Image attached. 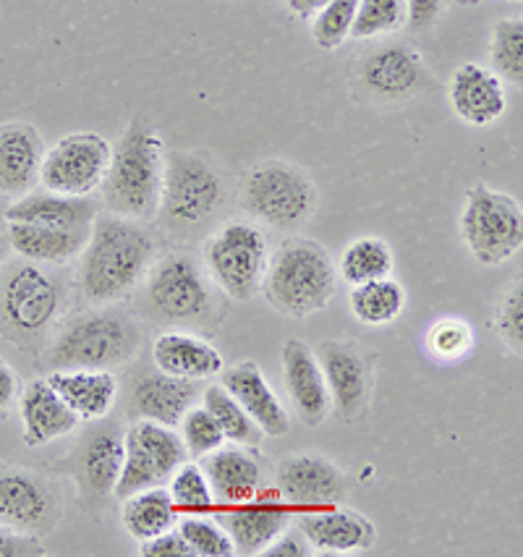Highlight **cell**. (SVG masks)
<instances>
[{"label":"cell","mask_w":523,"mask_h":557,"mask_svg":"<svg viewBox=\"0 0 523 557\" xmlns=\"http://www.w3.org/2000/svg\"><path fill=\"white\" fill-rule=\"evenodd\" d=\"M299 510L281 497V492L260 490L247 503L223 505L215 518L228 531L236 555H262L288 527Z\"/></svg>","instance_id":"cell-13"},{"label":"cell","mask_w":523,"mask_h":557,"mask_svg":"<svg viewBox=\"0 0 523 557\" xmlns=\"http://www.w3.org/2000/svg\"><path fill=\"white\" fill-rule=\"evenodd\" d=\"M45 380L82 422H100L119 400V380L111 369H53Z\"/></svg>","instance_id":"cell-25"},{"label":"cell","mask_w":523,"mask_h":557,"mask_svg":"<svg viewBox=\"0 0 523 557\" xmlns=\"http://www.w3.org/2000/svg\"><path fill=\"white\" fill-rule=\"evenodd\" d=\"M45 150L48 145L32 123H0V197L18 199L37 189Z\"/></svg>","instance_id":"cell-20"},{"label":"cell","mask_w":523,"mask_h":557,"mask_svg":"<svg viewBox=\"0 0 523 557\" xmlns=\"http://www.w3.org/2000/svg\"><path fill=\"white\" fill-rule=\"evenodd\" d=\"M445 9V0H406V11H409V22L406 27L411 32H424L435 27Z\"/></svg>","instance_id":"cell-45"},{"label":"cell","mask_w":523,"mask_h":557,"mask_svg":"<svg viewBox=\"0 0 523 557\" xmlns=\"http://www.w3.org/2000/svg\"><path fill=\"white\" fill-rule=\"evenodd\" d=\"M199 387L191 380H178L163 372H150L137 382L132 395V408L137 419L178 426L184 413L197 404Z\"/></svg>","instance_id":"cell-28"},{"label":"cell","mask_w":523,"mask_h":557,"mask_svg":"<svg viewBox=\"0 0 523 557\" xmlns=\"http://www.w3.org/2000/svg\"><path fill=\"white\" fill-rule=\"evenodd\" d=\"M61 309L63 288L45 264L22 259L0 275V322L9 338H42L55 327Z\"/></svg>","instance_id":"cell-9"},{"label":"cell","mask_w":523,"mask_h":557,"mask_svg":"<svg viewBox=\"0 0 523 557\" xmlns=\"http://www.w3.org/2000/svg\"><path fill=\"white\" fill-rule=\"evenodd\" d=\"M409 22L406 0H359L348 40H374V37L400 32Z\"/></svg>","instance_id":"cell-37"},{"label":"cell","mask_w":523,"mask_h":557,"mask_svg":"<svg viewBox=\"0 0 523 557\" xmlns=\"http://www.w3.org/2000/svg\"><path fill=\"white\" fill-rule=\"evenodd\" d=\"M393 268H396V257H393L390 244L377 236H364L346 246L340 255L338 275L348 286H359V283L387 277Z\"/></svg>","instance_id":"cell-33"},{"label":"cell","mask_w":523,"mask_h":557,"mask_svg":"<svg viewBox=\"0 0 523 557\" xmlns=\"http://www.w3.org/2000/svg\"><path fill=\"white\" fill-rule=\"evenodd\" d=\"M489 71L502 84H523V24L521 18H500L489 40Z\"/></svg>","instance_id":"cell-35"},{"label":"cell","mask_w":523,"mask_h":557,"mask_svg":"<svg viewBox=\"0 0 523 557\" xmlns=\"http://www.w3.org/2000/svg\"><path fill=\"white\" fill-rule=\"evenodd\" d=\"M141 557H194L189 544L178 534V529H167L163 534L152 536V540L139 542Z\"/></svg>","instance_id":"cell-43"},{"label":"cell","mask_w":523,"mask_h":557,"mask_svg":"<svg viewBox=\"0 0 523 557\" xmlns=\"http://www.w3.org/2000/svg\"><path fill=\"white\" fill-rule=\"evenodd\" d=\"M333 408L344 422H359L370 408L372 364L359 346L344 341L320 343L317 351Z\"/></svg>","instance_id":"cell-15"},{"label":"cell","mask_w":523,"mask_h":557,"mask_svg":"<svg viewBox=\"0 0 523 557\" xmlns=\"http://www.w3.org/2000/svg\"><path fill=\"white\" fill-rule=\"evenodd\" d=\"M225 202V184L207 160L191 152H167L158 215L165 228L191 231L210 223Z\"/></svg>","instance_id":"cell-8"},{"label":"cell","mask_w":523,"mask_h":557,"mask_svg":"<svg viewBox=\"0 0 523 557\" xmlns=\"http://www.w3.org/2000/svg\"><path fill=\"white\" fill-rule=\"evenodd\" d=\"M262 555L264 557H307L312 555V547H309V542L303 540L299 529L288 527L267 549H264Z\"/></svg>","instance_id":"cell-46"},{"label":"cell","mask_w":523,"mask_h":557,"mask_svg":"<svg viewBox=\"0 0 523 557\" xmlns=\"http://www.w3.org/2000/svg\"><path fill=\"white\" fill-rule=\"evenodd\" d=\"M82 479L95 497L113 495L124 469V432L119 426H102L84 443L79 456Z\"/></svg>","instance_id":"cell-30"},{"label":"cell","mask_w":523,"mask_h":557,"mask_svg":"<svg viewBox=\"0 0 523 557\" xmlns=\"http://www.w3.org/2000/svg\"><path fill=\"white\" fill-rule=\"evenodd\" d=\"M5 246H9V242H5V233H0V262H3V255H5Z\"/></svg>","instance_id":"cell-49"},{"label":"cell","mask_w":523,"mask_h":557,"mask_svg":"<svg viewBox=\"0 0 523 557\" xmlns=\"http://www.w3.org/2000/svg\"><path fill=\"white\" fill-rule=\"evenodd\" d=\"M348 307L361 325L383 327L396 322L406 309V290L393 275L351 286Z\"/></svg>","instance_id":"cell-32"},{"label":"cell","mask_w":523,"mask_h":557,"mask_svg":"<svg viewBox=\"0 0 523 557\" xmlns=\"http://www.w3.org/2000/svg\"><path fill=\"white\" fill-rule=\"evenodd\" d=\"M495 325L500 338L506 341V346L513 351L515 356H521L523 351V286L521 277H515L510 283L506 294H502L500 307H497V317Z\"/></svg>","instance_id":"cell-42"},{"label":"cell","mask_w":523,"mask_h":557,"mask_svg":"<svg viewBox=\"0 0 523 557\" xmlns=\"http://www.w3.org/2000/svg\"><path fill=\"white\" fill-rule=\"evenodd\" d=\"M152 361L158 372L178 380L202 382L223 372V356L210 341L186 330H167L152 346Z\"/></svg>","instance_id":"cell-27"},{"label":"cell","mask_w":523,"mask_h":557,"mask_svg":"<svg viewBox=\"0 0 523 557\" xmlns=\"http://www.w3.org/2000/svg\"><path fill=\"white\" fill-rule=\"evenodd\" d=\"M283 380H286L290 406L303 424L320 426L331 417V391L312 346L296 338L283 346Z\"/></svg>","instance_id":"cell-18"},{"label":"cell","mask_w":523,"mask_h":557,"mask_svg":"<svg viewBox=\"0 0 523 557\" xmlns=\"http://www.w3.org/2000/svg\"><path fill=\"white\" fill-rule=\"evenodd\" d=\"M147 301L165 322H189L210 309V290L191 257L165 255L154 259L145 277Z\"/></svg>","instance_id":"cell-12"},{"label":"cell","mask_w":523,"mask_h":557,"mask_svg":"<svg viewBox=\"0 0 523 557\" xmlns=\"http://www.w3.org/2000/svg\"><path fill=\"white\" fill-rule=\"evenodd\" d=\"M359 0H327L312 16V40L322 50H338L348 40Z\"/></svg>","instance_id":"cell-40"},{"label":"cell","mask_w":523,"mask_h":557,"mask_svg":"<svg viewBox=\"0 0 523 557\" xmlns=\"http://www.w3.org/2000/svg\"><path fill=\"white\" fill-rule=\"evenodd\" d=\"M178 521V510L167 495L165 484L160 487H147L124 497V510H121V523L137 542L152 540L173 529Z\"/></svg>","instance_id":"cell-31"},{"label":"cell","mask_w":523,"mask_h":557,"mask_svg":"<svg viewBox=\"0 0 523 557\" xmlns=\"http://www.w3.org/2000/svg\"><path fill=\"white\" fill-rule=\"evenodd\" d=\"M458 5H476V3H482V0H456Z\"/></svg>","instance_id":"cell-50"},{"label":"cell","mask_w":523,"mask_h":557,"mask_svg":"<svg viewBox=\"0 0 523 557\" xmlns=\"http://www.w3.org/2000/svg\"><path fill=\"white\" fill-rule=\"evenodd\" d=\"M202 471L215 492L217 508L247 503L262 490V469L247 445H221L202 458Z\"/></svg>","instance_id":"cell-26"},{"label":"cell","mask_w":523,"mask_h":557,"mask_svg":"<svg viewBox=\"0 0 523 557\" xmlns=\"http://www.w3.org/2000/svg\"><path fill=\"white\" fill-rule=\"evenodd\" d=\"M111 158L113 145L102 134H69L45 150L40 186L63 197H92L105 181Z\"/></svg>","instance_id":"cell-11"},{"label":"cell","mask_w":523,"mask_h":557,"mask_svg":"<svg viewBox=\"0 0 523 557\" xmlns=\"http://www.w3.org/2000/svg\"><path fill=\"white\" fill-rule=\"evenodd\" d=\"M95 218L97 210L89 197H63L48 189H32L24 197L11 199L9 210L3 212L5 223L42 225L58 231H89Z\"/></svg>","instance_id":"cell-24"},{"label":"cell","mask_w":523,"mask_h":557,"mask_svg":"<svg viewBox=\"0 0 523 557\" xmlns=\"http://www.w3.org/2000/svg\"><path fill=\"white\" fill-rule=\"evenodd\" d=\"M277 492L296 510H317L346 497V476L322 456H290L277 466Z\"/></svg>","instance_id":"cell-16"},{"label":"cell","mask_w":523,"mask_h":557,"mask_svg":"<svg viewBox=\"0 0 523 557\" xmlns=\"http://www.w3.org/2000/svg\"><path fill=\"white\" fill-rule=\"evenodd\" d=\"M267 259V236L249 220H231L221 225L202 246L207 277L234 301H251L262 294Z\"/></svg>","instance_id":"cell-6"},{"label":"cell","mask_w":523,"mask_h":557,"mask_svg":"<svg viewBox=\"0 0 523 557\" xmlns=\"http://www.w3.org/2000/svg\"><path fill=\"white\" fill-rule=\"evenodd\" d=\"M154 259L158 242L139 220L97 215L76 259V288L89 307H108L145 283Z\"/></svg>","instance_id":"cell-1"},{"label":"cell","mask_w":523,"mask_h":557,"mask_svg":"<svg viewBox=\"0 0 523 557\" xmlns=\"http://www.w3.org/2000/svg\"><path fill=\"white\" fill-rule=\"evenodd\" d=\"M427 348L437 361H461L474 348V330L458 317H443L427 330Z\"/></svg>","instance_id":"cell-41"},{"label":"cell","mask_w":523,"mask_h":557,"mask_svg":"<svg viewBox=\"0 0 523 557\" xmlns=\"http://www.w3.org/2000/svg\"><path fill=\"white\" fill-rule=\"evenodd\" d=\"M202 406L212 413L217 426H221L225 443L234 445H247V448H254L260 445L262 432L251 419L247 417L241 406L236 404V398L225 391L223 385H210L202 393Z\"/></svg>","instance_id":"cell-34"},{"label":"cell","mask_w":523,"mask_h":557,"mask_svg":"<svg viewBox=\"0 0 523 557\" xmlns=\"http://www.w3.org/2000/svg\"><path fill=\"white\" fill-rule=\"evenodd\" d=\"M139 327L119 309L92 307L69 317L50 343L55 369H113L139 351Z\"/></svg>","instance_id":"cell-4"},{"label":"cell","mask_w":523,"mask_h":557,"mask_svg":"<svg viewBox=\"0 0 523 557\" xmlns=\"http://www.w3.org/2000/svg\"><path fill=\"white\" fill-rule=\"evenodd\" d=\"M18 413H22L24 443L29 448H45V445L71 435L82 422L45 377L32 380L24 387L18 395Z\"/></svg>","instance_id":"cell-23"},{"label":"cell","mask_w":523,"mask_h":557,"mask_svg":"<svg viewBox=\"0 0 523 557\" xmlns=\"http://www.w3.org/2000/svg\"><path fill=\"white\" fill-rule=\"evenodd\" d=\"M221 385L236 398V404L247 411V417L260 426L262 435L283 437L288 435L290 419L283 400L264 380L262 369L254 361L228 367L221 372Z\"/></svg>","instance_id":"cell-21"},{"label":"cell","mask_w":523,"mask_h":557,"mask_svg":"<svg viewBox=\"0 0 523 557\" xmlns=\"http://www.w3.org/2000/svg\"><path fill=\"white\" fill-rule=\"evenodd\" d=\"M288 11L299 18H312L322 5H327V0H286Z\"/></svg>","instance_id":"cell-48"},{"label":"cell","mask_w":523,"mask_h":557,"mask_svg":"<svg viewBox=\"0 0 523 557\" xmlns=\"http://www.w3.org/2000/svg\"><path fill=\"white\" fill-rule=\"evenodd\" d=\"M178 534L189 544L194 557H231L236 555L228 531L215 516L186 513L176 521Z\"/></svg>","instance_id":"cell-38"},{"label":"cell","mask_w":523,"mask_h":557,"mask_svg":"<svg viewBox=\"0 0 523 557\" xmlns=\"http://www.w3.org/2000/svg\"><path fill=\"white\" fill-rule=\"evenodd\" d=\"M58 495L42 476L0 466V523L22 534L42 536L55 529Z\"/></svg>","instance_id":"cell-14"},{"label":"cell","mask_w":523,"mask_h":557,"mask_svg":"<svg viewBox=\"0 0 523 557\" xmlns=\"http://www.w3.org/2000/svg\"><path fill=\"white\" fill-rule=\"evenodd\" d=\"M338 286L331 251L314 238H290L267 259L262 294L275 312L303 320L322 312Z\"/></svg>","instance_id":"cell-3"},{"label":"cell","mask_w":523,"mask_h":557,"mask_svg":"<svg viewBox=\"0 0 523 557\" xmlns=\"http://www.w3.org/2000/svg\"><path fill=\"white\" fill-rule=\"evenodd\" d=\"M458 228H461L469 255L476 262L484 268L506 264L523 246V212L519 199L484 184L471 186Z\"/></svg>","instance_id":"cell-7"},{"label":"cell","mask_w":523,"mask_h":557,"mask_svg":"<svg viewBox=\"0 0 523 557\" xmlns=\"http://www.w3.org/2000/svg\"><path fill=\"white\" fill-rule=\"evenodd\" d=\"M361 82L379 100H406L427 84V69L416 50L385 45L364 58Z\"/></svg>","instance_id":"cell-22"},{"label":"cell","mask_w":523,"mask_h":557,"mask_svg":"<svg viewBox=\"0 0 523 557\" xmlns=\"http://www.w3.org/2000/svg\"><path fill=\"white\" fill-rule=\"evenodd\" d=\"M89 231H58L42 225L5 223V242L18 257L35 264H71L82 255Z\"/></svg>","instance_id":"cell-29"},{"label":"cell","mask_w":523,"mask_h":557,"mask_svg":"<svg viewBox=\"0 0 523 557\" xmlns=\"http://www.w3.org/2000/svg\"><path fill=\"white\" fill-rule=\"evenodd\" d=\"M165 484L178 513H215L217 510L215 492L199 463H180Z\"/></svg>","instance_id":"cell-36"},{"label":"cell","mask_w":523,"mask_h":557,"mask_svg":"<svg viewBox=\"0 0 523 557\" xmlns=\"http://www.w3.org/2000/svg\"><path fill=\"white\" fill-rule=\"evenodd\" d=\"M165 154L163 134L158 128L137 121L126 128L119 145L113 147L111 168L97 191L111 215L139 220V223L158 218Z\"/></svg>","instance_id":"cell-2"},{"label":"cell","mask_w":523,"mask_h":557,"mask_svg":"<svg viewBox=\"0 0 523 557\" xmlns=\"http://www.w3.org/2000/svg\"><path fill=\"white\" fill-rule=\"evenodd\" d=\"M294 521L314 555H357L370 549L377 540L370 518L338 505L301 510Z\"/></svg>","instance_id":"cell-17"},{"label":"cell","mask_w":523,"mask_h":557,"mask_svg":"<svg viewBox=\"0 0 523 557\" xmlns=\"http://www.w3.org/2000/svg\"><path fill=\"white\" fill-rule=\"evenodd\" d=\"M186 461L189 456L176 426L137 419L124 432V469H121L113 495L124 500L139 490L160 487Z\"/></svg>","instance_id":"cell-10"},{"label":"cell","mask_w":523,"mask_h":557,"mask_svg":"<svg viewBox=\"0 0 523 557\" xmlns=\"http://www.w3.org/2000/svg\"><path fill=\"white\" fill-rule=\"evenodd\" d=\"M178 437L180 443H184L189 461H202L204 456H210L212 450L225 445L221 426L212 419V413L207 411L204 406L197 404H194L178 422Z\"/></svg>","instance_id":"cell-39"},{"label":"cell","mask_w":523,"mask_h":557,"mask_svg":"<svg viewBox=\"0 0 523 557\" xmlns=\"http://www.w3.org/2000/svg\"><path fill=\"white\" fill-rule=\"evenodd\" d=\"M16 398H18L16 372L11 369V364H5V361L0 359V413L9 411Z\"/></svg>","instance_id":"cell-47"},{"label":"cell","mask_w":523,"mask_h":557,"mask_svg":"<svg viewBox=\"0 0 523 557\" xmlns=\"http://www.w3.org/2000/svg\"><path fill=\"white\" fill-rule=\"evenodd\" d=\"M241 205L257 225L273 231H296L309 223L317 207V189L299 165L267 160L244 178Z\"/></svg>","instance_id":"cell-5"},{"label":"cell","mask_w":523,"mask_h":557,"mask_svg":"<svg viewBox=\"0 0 523 557\" xmlns=\"http://www.w3.org/2000/svg\"><path fill=\"white\" fill-rule=\"evenodd\" d=\"M448 102L466 126H493L506 115V84L482 63H461L450 76Z\"/></svg>","instance_id":"cell-19"},{"label":"cell","mask_w":523,"mask_h":557,"mask_svg":"<svg viewBox=\"0 0 523 557\" xmlns=\"http://www.w3.org/2000/svg\"><path fill=\"white\" fill-rule=\"evenodd\" d=\"M40 536L22 534L0 523V557H45Z\"/></svg>","instance_id":"cell-44"}]
</instances>
